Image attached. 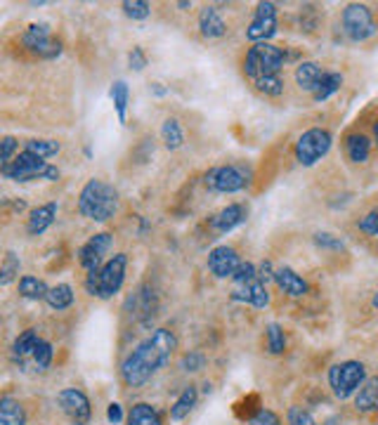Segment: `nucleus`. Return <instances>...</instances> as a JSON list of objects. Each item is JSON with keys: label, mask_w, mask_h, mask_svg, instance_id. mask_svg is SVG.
Masks as SVG:
<instances>
[{"label": "nucleus", "mask_w": 378, "mask_h": 425, "mask_svg": "<svg viewBox=\"0 0 378 425\" xmlns=\"http://www.w3.org/2000/svg\"><path fill=\"white\" fill-rule=\"evenodd\" d=\"M197 399H199L197 388H194V385H187V388L180 392L178 402L170 407V421H182V418H187L192 414V409L197 407Z\"/></svg>", "instance_id": "4be33fe9"}, {"label": "nucleus", "mask_w": 378, "mask_h": 425, "mask_svg": "<svg viewBox=\"0 0 378 425\" xmlns=\"http://www.w3.org/2000/svg\"><path fill=\"white\" fill-rule=\"evenodd\" d=\"M204 185L211 192L220 194H234L241 192L251 185V170L241 166V163H227V166L211 168L204 175Z\"/></svg>", "instance_id": "39448f33"}, {"label": "nucleus", "mask_w": 378, "mask_h": 425, "mask_svg": "<svg viewBox=\"0 0 378 425\" xmlns=\"http://www.w3.org/2000/svg\"><path fill=\"white\" fill-rule=\"evenodd\" d=\"M57 404L59 409L64 411L66 418L71 421L74 425H88L90 423V416H92V407H90V399L83 390L78 388H66L57 395Z\"/></svg>", "instance_id": "9b49d317"}, {"label": "nucleus", "mask_w": 378, "mask_h": 425, "mask_svg": "<svg viewBox=\"0 0 378 425\" xmlns=\"http://www.w3.org/2000/svg\"><path fill=\"white\" fill-rule=\"evenodd\" d=\"M121 8L125 17L137 19V22H142V19L151 15V5L144 3V0H125V3H121Z\"/></svg>", "instance_id": "f704fd0d"}, {"label": "nucleus", "mask_w": 378, "mask_h": 425, "mask_svg": "<svg viewBox=\"0 0 378 425\" xmlns=\"http://www.w3.org/2000/svg\"><path fill=\"white\" fill-rule=\"evenodd\" d=\"M343 31L352 43H364L376 36V22L367 5L352 3L343 10Z\"/></svg>", "instance_id": "6e6552de"}, {"label": "nucleus", "mask_w": 378, "mask_h": 425, "mask_svg": "<svg viewBox=\"0 0 378 425\" xmlns=\"http://www.w3.org/2000/svg\"><path fill=\"white\" fill-rule=\"evenodd\" d=\"M0 425H27V411L8 395L0 399Z\"/></svg>", "instance_id": "412c9836"}, {"label": "nucleus", "mask_w": 378, "mask_h": 425, "mask_svg": "<svg viewBox=\"0 0 378 425\" xmlns=\"http://www.w3.org/2000/svg\"><path fill=\"white\" fill-rule=\"evenodd\" d=\"M253 88L260 95H265V97H279V95L284 92V81L281 76H265V78H258Z\"/></svg>", "instance_id": "2f4dec72"}, {"label": "nucleus", "mask_w": 378, "mask_h": 425, "mask_svg": "<svg viewBox=\"0 0 378 425\" xmlns=\"http://www.w3.org/2000/svg\"><path fill=\"white\" fill-rule=\"evenodd\" d=\"M326 71L321 69L317 62H300L298 67H295V83H298L300 90L305 92H312L319 88V83L324 81Z\"/></svg>", "instance_id": "f3484780"}, {"label": "nucleus", "mask_w": 378, "mask_h": 425, "mask_svg": "<svg viewBox=\"0 0 378 425\" xmlns=\"http://www.w3.org/2000/svg\"><path fill=\"white\" fill-rule=\"evenodd\" d=\"M3 177H8L12 182H34V180L57 182L59 180V168L50 166L46 158L22 149L8 166H3Z\"/></svg>", "instance_id": "20e7f679"}, {"label": "nucleus", "mask_w": 378, "mask_h": 425, "mask_svg": "<svg viewBox=\"0 0 378 425\" xmlns=\"http://www.w3.org/2000/svg\"><path fill=\"white\" fill-rule=\"evenodd\" d=\"M48 291L50 288L46 286V281L38 279V277L27 274V277L19 279V295L27 298V300H46Z\"/></svg>", "instance_id": "bb28decb"}, {"label": "nucleus", "mask_w": 378, "mask_h": 425, "mask_svg": "<svg viewBox=\"0 0 378 425\" xmlns=\"http://www.w3.org/2000/svg\"><path fill=\"white\" fill-rule=\"evenodd\" d=\"M111 99H113V106H116V113H118V120L125 123V111H128V99H130V90H128V83L125 81H116L111 85Z\"/></svg>", "instance_id": "c756f323"}, {"label": "nucleus", "mask_w": 378, "mask_h": 425, "mask_svg": "<svg viewBox=\"0 0 378 425\" xmlns=\"http://www.w3.org/2000/svg\"><path fill=\"white\" fill-rule=\"evenodd\" d=\"M345 154H348L352 163H367L371 154L369 137L362 135V132H350V135L345 137Z\"/></svg>", "instance_id": "aec40b11"}, {"label": "nucleus", "mask_w": 378, "mask_h": 425, "mask_svg": "<svg viewBox=\"0 0 378 425\" xmlns=\"http://www.w3.org/2000/svg\"><path fill=\"white\" fill-rule=\"evenodd\" d=\"M19 270H22V263H19V256L15 251H8L3 258V267H0V284L3 286H8V284L19 274Z\"/></svg>", "instance_id": "473e14b6"}, {"label": "nucleus", "mask_w": 378, "mask_h": 425, "mask_svg": "<svg viewBox=\"0 0 378 425\" xmlns=\"http://www.w3.org/2000/svg\"><path fill=\"white\" fill-rule=\"evenodd\" d=\"M206 366V357L201 352H189L185 354V359H182V369L185 371H201Z\"/></svg>", "instance_id": "37998d69"}, {"label": "nucleus", "mask_w": 378, "mask_h": 425, "mask_svg": "<svg viewBox=\"0 0 378 425\" xmlns=\"http://www.w3.org/2000/svg\"><path fill=\"white\" fill-rule=\"evenodd\" d=\"M286 421H288V425H317L310 411L302 409V407H291V409H288Z\"/></svg>", "instance_id": "4c0bfd02"}, {"label": "nucleus", "mask_w": 378, "mask_h": 425, "mask_svg": "<svg viewBox=\"0 0 378 425\" xmlns=\"http://www.w3.org/2000/svg\"><path fill=\"white\" fill-rule=\"evenodd\" d=\"M355 407H357V411H364V414L378 409V378L367 380V383L359 388L357 397H355Z\"/></svg>", "instance_id": "a878e982"}, {"label": "nucleus", "mask_w": 378, "mask_h": 425, "mask_svg": "<svg viewBox=\"0 0 378 425\" xmlns=\"http://www.w3.org/2000/svg\"><path fill=\"white\" fill-rule=\"evenodd\" d=\"M78 213L92 222H106L118 213V192L104 180H88L78 194Z\"/></svg>", "instance_id": "f03ea898"}, {"label": "nucleus", "mask_w": 378, "mask_h": 425, "mask_svg": "<svg viewBox=\"0 0 378 425\" xmlns=\"http://www.w3.org/2000/svg\"><path fill=\"white\" fill-rule=\"evenodd\" d=\"M239 267H241V258L232 246H216L208 253V270L218 279H232Z\"/></svg>", "instance_id": "ddd939ff"}, {"label": "nucleus", "mask_w": 378, "mask_h": 425, "mask_svg": "<svg viewBox=\"0 0 378 425\" xmlns=\"http://www.w3.org/2000/svg\"><path fill=\"white\" fill-rule=\"evenodd\" d=\"M161 139H163V144H166L170 151L180 149L182 144H185V130H182V123L178 118H166V120H163Z\"/></svg>", "instance_id": "b1692460"}, {"label": "nucleus", "mask_w": 378, "mask_h": 425, "mask_svg": "<svg viewBox=\"0 0 378 425\" xmlns=\"http://www.w3.org/2000/svg\"><path fill=\"white\" fill-rule=\"evenodd\" d=\"M125 267H128V256L125 253H116L113 258H109L99 270V293L97 298L102 300H109L121 291L123 279H125Z\"/></svg>", "instance_id": "9d476101"}, {"label": "nucleus", "mask_w": 378, "mask_h": 425, "mask_svg": "<svg viewBox=\"0 0 378 425\" xmlns=\"http://www.w3.org/2000/svg\"><path fill=\"white\" fill-rule=\"evenodd\" d=\"M234 279L237 286H248V284L258 281V270L253 263H241V267L237 270V274L232 277Z\"/></svg>", "instance_id": "e433bc0d"}, {"label": "nucleus", "mask_w": 378, "mask_h": 425, "mask_svg": "<svg viewBox=\"0 0 378 425\" xmlns=\"http://www.w3.org/2000/svg\"><path fill=\"white\" fill-rule=\"evenodd\" d=\"M314 244H317L319 249H331V251H343L345 249L343 239L333 237V234H329V232H317V234H314Z\"/></svg>", "instance_id": "58836bf2"}, {"label": "nucleus", "mask_w": 378, "mask_h": 425, "mask_svg": "<svg viewBox=\"0 0 378 425\" xmlns=\"http://www.w3.org/2000/svg\"><path fill=\"white\" fill-rule=\"evenodd\" d=\"M128 425H161V414L147 402H137L128 414Z\"/></svg>", "instance_id": "5701e85b"}, {"label": "nucleus", "mask_w": 378, "mask_h": 425, "mask_svg": "<svg viewBox=\"0 0 378 425\" xmlns=\"http://www.w3.org/2000/svg\"><path fill=\"white\" fill-rule=\"evenodd\" d=\"M88 244H90L92 249L99 253V256H106V253L111 251L113 237H111L109 232H99V234H94V237H90V239H88Z\"/></svg>", "instance_id": "ea45409f"}, {"label": "nucleus", "mask_w": 378, "mask_h": 425, "mask_svg": "<svg viewBox=\"0 0 378 425\" xmlns=\"http://www.w3.org/2000/svg\"><path fill=\"white\" fill-rule=\"evenodd\" d=\"M276 34V5L274 3H258L253 22L246 29V38L251 43H270V38Z\"/></svg>", "instance_id": "f8f14e48"}, {"label": "nucleus", "mask_w": 378, "mask_h": 425, "mask_svg": "<svg viewBox=\"0 0 378 425\" xmlns=\"http://www.w3.org/2000/svg\"><path fill=\"white\" fill-rule=\"evenodd\" d=\"M178 8L187 10V8H192V3H185V0H182V3H178Z\"/></svg>", "instance_id": "8fccbe9b"}, {"label": "nucleus", "mask_w": 378, "mask_h": 425, "mask_svg": "<svg viewBox=\"0 0 378 425\" xmlns=\"http://www.w3.org/2000/svg\"><path fill=\"white\" fill-rule=\"evenodd\" d=\"M24 48L31 50L34 55L43 57V60H55L62 55V41L52 36L48 24H31L22 36Z\"/></svg>", "instance_id": "1a4fd4ad"}, {"label": "nucleus", "mask_w": 378, "mask_h": 425, "mask_svg": "<svg viewBox=\"0 0 378 425\" xmlns=\"http://www.w3.org/2000/svg\"><path fill=\"white\" fill-rule=\"evenodd\" d=\"M246 215H248V208H246L244 204H230L218 215H213L211 227L216 234H230L232 230H237L239 225H244Z\"/></svg>", "instance_id": "4468645a"}, {"label": "nucleus", "mask_w": 378, "mask_h": 425, "mask_svg": "<svg viewBox=\"0 0 378 425\" xmlns=\"http://www.w3.org/2000/svg\"><path fill=\"white\" fill-rule=\"evenodd\" d=\"M232 300H241V302H248L258 309L267 307L270 305V293H267V284H262L260 279L248 286H237L234 293H232Z\"/></svg>", "instance_id": "dca6fc26"}, {"label": "nucleus", "mask_w": 378, "mask_h": 425, "mask_svg": "<svg viewBox=\"0 0 378 425\" xmlns=\"http://www.w3.org/2000/svg\"><path fill=\"white\" fill-rule=\"evenodd\" d=\"M374 135H376V144H378V123H374Z\"/></svg>", "instance_id": "3c124183"}, {"label": "nucleus", "mask_w": 378, "mask_h": 425, "mask_svg": "<svg viewBox=\"0 0 378 425\" xmlns=\"http://www.w3.org/2000/svg\"><path fill=\"white\" fill-rule=\"evenodd\" d=\"M364 380H367V369L359 361H343V364L331 366L329 371V383L338 399H348L350 395H355L364 385Z\"/></svg>", "instance_id": "423d86ee"}, {"label": "nucleus", "mask_w": 378, "mask_h": 425, "mask_svg": "<svg viewBox=\"0 0 378 425\" xmlns=\"http://www.w3.org/2000/svg\"><path fill=\"white\" fill-rule=\"evenodd\" d=\"M267 350L272 354H281L286 350V335L279 323H270L267 326Z\"/></svg>", "instance_id": "72a5a7b5"}, {"label": "nucleus", "mask_w": 378, "mask_h": 425, "mask_svg": "<svg viewBox=\"0 0 378 425\" xmlns=\"http://www.w3.org/2000/svg\"><path fill=\"white\" fill-rule=\"evenodd\" d=\"M248 425H281V418L274 414L272 409H260L258 414L251 418Z\"/></svg>", "instance_id": "79ce46f5"}, {"label": "nucleus", "mask_w": 378, "mask_h": 425, "mask_svg": "<svg viewBox=\"0 0 378 425\" xmlns=\"http://www.w3.org/2000/svg\"><path fill=\"white\" fill-rule=\"evenodd\" d=\"M74 288L69 286V284H57V286H52L48 291L46 295V302L52 309H57V312H62V309H69L74 305Z\"/></svg>", "instance_id": "393cba45"}, {"label": "nucleus", "mask_w": 378, "mask_h": 425, "mask_svg": "<svg viewBox=\"0 0 378 425\" xmlns=\"http://www.w3.org/2000/svg\"><path fill=\"white\" fill-rule=\"evenodd\" d=\"M340 85H343V74H336V71H326L324 81L319 83V88L314 90V102H324V99H329L333 92L340 90Z\"/></svg>", "instance_id": "c85d7f7f"}, {"label": "nucleus", "mask_w": 378, "mask_h": 425, "mask_svg": "<svg viewBox=\"0 0 378 425\" xmlns=\"http://www.w3.org/2000/svg\"><path fill=\"white\" fill-rule=\"evenodd\" d=\"M24 149L41 158H50L59 154V142H57V139H29V142L24 144Z\"/></svg>", "instance_id": "7c9ffc66"}, {"label": "nucleus", "mask_w": 378, "mask_h": 425, "mask_svg": "<svg viewBox=\"0 0 378 425\" xmlns=\"http://www.w3.org/2000/svg\"><path fill=\"white\" fill-rule=\"evenodd\" d=\"M17 147H19V142L12 135H8V137H3V166H8V163L15 158L19 151H17Z\"/></svg>", "instance_id": "a18cd8bd"}, {"label": "nucleus", "mask_w": 378, "mask_h": 425, "mask_svg": "<svg viewBox=\"0 0 378 425\" xmlns=\"http://www.w3.org/2000/svg\"><path fill=\"white\" fill-rule=\"evenodd\" d=\"M284 62V50L272 46V43H255L246 50L244 55V62H241V69H244V76L255 83L258 78H265V76H276L281 71Z\"/></svg>", "instance_id": "7ed1b4c3"}, {"label": "nucleus", "mask_w": 378, "mask_h": 425, "mask_svg": "<svg viewBox=\"0 0 378 425\" xmlns=\"http://www.w3.org/2000/svg\"><path fill=\"white\" fill-rule=\"evenodd\" d=\"M55 218H57V201H50V204L38 206V208H34V211L29 213L27 232L31 234V237H38V234H43L50 225H52Z\"/></svg>", "instance_id": "a211bd4d"}, {"label": "nucleus", "mask_w": 378, "mask_h": 425, "mask_svg": "<svg viewBox=\"0 0 378 425\" xmlns=\"http://www.w3.org/2000/svg\"><path fill=\"white\" fill-rule=\"evenodd\" d=\"M128 64H130L132 71H142V69L147 67V55H144V50H142L140 46H135V48L130 50Z\"/></svg>", "instance_id": "c03bdc74"}, {"label": "nucleus", "mask_w": 378, "mask_h": 425, "mask_svg": "<svg viewBox=\"0 0 378 425\" xmlns=\"http://www.w3.org/2000/svg\"><path fill=\"white\" fill-rule=\"evenodd\" d=\"M274 272L276 270H272V263H270V260H265V263L260 265V270H258V279H260L262 284L274 281Z\"/></svg>", "instance_id": "de8ad7c7"}, {"label": "nucleus", "mask_w": 378, "mask_h": 425, "mask_svg": "<svg viewBox=\"0 0 378 425\" xmlns=\"http://www.w3.org/2000/svg\"><path fill=\"white\" fill-rule=\"evenodd\" d=\"M359 232H364L367 237H378V211H371L357 222Z\"/></svg>", "instance_id": "a19ab883"}, {"label": "nucleus", "mask_w": 378, "mask_h": 425, "mask_svg": "<svg viewBox=\"0 0 378 425\" xmlns=\"http://www.w3.org/2000/svg\"><path fill=\"white\" fill-rule=\"evenodd\" d=\"M52 357H55L52 345H50L48 340H41V342H38V347H36V352H34V364H36V369H38V371H46L48 366L52 364Z\"/></svg>", "instance_id": "c9c22d12"}, {"label": "nucleus", "mask_w": 378, "mask_h": 425, "mask_svg": "<svg viewBox=\"0 0 378 425\" xmlns=\"http://www.w3.org/2000/svg\"><path fill=\"white\" fill-rule=\"evenodd\" d=\"M274 281L284 293L293 295V298H300L307 293V281L302 279L300 274H295L291 267H279L274 272Z\"/></svg>", "instance_id": "6ab92c4d"}, {"label": "nucleus", "mask_w": 378, "mask_h": 425, "mask_svg": "<svg viewBox=\"0 0 378 425\" xmlns=\"http://www.w3.org/2000/svg\"><path fill=\"white\" fill-rule=\"evenodd\" d=\"M106 418H109L111 425H118V423H121V421H123V409H121V404L111 402L109 409H106Z\"/></svg>", "instance_id": "49530a36"}, {"label": "nucleus", "mask_w": 378, "mask_h": 425, "mask_svg": "<svg viewBox=\"0 0 378 425\" xmlns=\"http://www.w3.org/2000/svg\"><path fill=\"white\" fill-rule=\"evenodd\" d=\"M331 132L324 128H312L307 132H302L295 142V161L300 166H314L317 161H321L331 149Z\"/></svg>", "instance_id": "0eeeda50"}, {"label": "nucleus", "mask_w": 378, "mask_h": 425, "mask_svg": "<svg viewBox=\"0 0 378 425\" xmlns=\"http://www.w3.org/2000/svg\"><path fill=\"white\" fill-rule=\"evenodd\" d=\"M199 29H201V36L208 38V41H216V38H223L227 34V24L216 5H204V8H201Z\"/></svg>", "instance_id": "2eb2a0df"}, {"label": "nucleus", "mask_w": 378, "mask_h": 425, "mask_svg": "<svg viewBox=\"0 0 378 425\" xmlns=\"http://www.w3.org/2000/svg\"><path fill=\"white\" fill-rule=\"evenodd\" d=\"M38 342H41V338H38L36 328H27L24 333H19V338L15 340V345H12V354H15L17 359H24V357H34Z\"/></svg>", "instance_id": "cd10ccee"}, {"label": "nucleus", "mask_w": 378, "mask_h": 425, "mask_svg": "<svg viewBox=\"0 0 378 425\" xmlns=\"http://www.w3.org/2000/svg\"><path fill=\"white\" fill-rule=\"evenodd\" d=\"M374 305H376V309H378V293L374 295Z\"/></svg>", "instance_id": "603ef678"}, {"label": "nucleus", "mask_w": 378, "mask_h": 425, "mask_svg": "<svg viewBox=\"0 0 378 425\" xmlns=\"http://www.w3.org/2000/svg\"><path fill=\"white\" fill-rule=\"evenodd\" d=\"M149 92L156 95V97H163V95H168V88H163L161 83H151L149 85Z\"/></svg>", "instance_id": "09e8293b"}, {"label": "nucleus", "mask_w": 378, "mask_h": 425, "mask_svg": "<svg viewBox=\"0 0 378 425\" xmlns=\"http://www.w3.org/2000/svg\"><path fill=\"white\" fill-rule=\"evenodd\" d=\"M178 350V338L168 328H156L147 340L132 350L121 364V378L128 388H140L156 371L168 364Z\"/></svg>", "instance_id": "f257e3e1"}]
</instances>
